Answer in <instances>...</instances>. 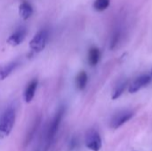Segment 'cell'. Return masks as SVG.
I'll return each mask as SVG.
<instances>
[{
    "label": "cell",
    "mask_w": 152,
    "mask_h": 151,
    "mask_svg": "<svg viewBox=\"0 0 152 151\" xmlns=\"http://www.w3.org/2000/svg\"><path fill=\"white\" fill-rule=\"evenodd\" d=\"M151 75H152V70H151Z\"/></svg>",
    "instance_id": "18"
},
{
    "label": "cell",
    "mask_w": 152,
    "mask_h": 151,
    "mask_svg": "<svg viewBox=\"0 0 152 151\" xmlns=\"http://www.w3.org/2000/svg\"><path fill=\"white\" fill-rule=\"evenodd\" d=\"M151 77L149 75H142V76L138 77L129 85V89H128L129 93H134L138 92L142 88L148 85L151 83Z\"/></svg>",
    "instance_id": "6"
},
{
    "label": "cell",
    "mask_w": 152,
    "mask_h": 151,
    "mask_svg": "<svg viewBox=\"0 0 152 151\" xmlns=\"http://www.w3.org/2000/svg\"><path fill=\"white\" fill-rule=\"evenodd\" d=\"M119 38H120V34H119V32H115L113 35H112V36H111V39H110V48L111 49H113L116 45H117V44L118 43V41H119Z\"/></svg>",
    "instance_id": "16"
},
{
    "label": "cell",
    "mask_w": 152,
    "mask_h": 151,
    "mask_svg": "<svg viewBox=\"0 0 152 151\" xmlns=\"http://www.w3.org/2000/svg\"><path fill=\"white\" fill-rule=\"evenodd\" d=\"M88 80L87 74L85 71H81L78 73V75L76 77V85L78 90H84L86 86Z\"/></svg>",
    "instance_id": "13"
},
{
    "label": "cell",
    "mask_w": 152,
    "mask_h": 151,
    "mask_svg": "<svg viewBox=\"0 0 152 151\" xmlns=\"http://www.w3.org/2000/svg\"><path fill=\"white\" fill-rule=\"evenodd\" d=\"M19 62L17 61H11L4 65H0V81L5 79L18 66Z\"/></svg>",
    "instance_id": "9"
},
{
    "label": "cell",
    "mask_w": 152,
    "mask_h": 151,
    "mask_svg": "<svg viewBox=\"0 0 152 151\" xmlns=\"http://www.w3.org/2000/svg\"><path fill=\"white\" fill-rule=\"evenodd\" d=\"M100 57H101L100 50L96 47H92L88 52V63L92 67L97 65V63L99 62Z\"/></svg>",
    "instance_id": "12"
},
{
    "label": "cell",
    "mask_w": 152,
    "mask_h": 151,
    "mask_svg": "<svg viewBox=\"0 0 152 151\" xmlns=\"http://www.w3.org/2000/svg\"><path fill=\"white\" fill-rule=\"evenodd\" d=\"M134 116V113L130 110H123L118 112L116 115L113 116L110 121V127L113 129H118V127L122 126L127 121H129Z\"/></svg>",
    "instance_id": "5"
},
{
    "label": "cell",
    "mask_w": 152,
    "mask_h": 151,
    "mask_svg": "<svg viewBox=\"0 0 152 151\" xmlns=\"http://www.w3.org/2000/svg\"><path fill=\"white\" fill-rule=\"evenodd\" d=\"M48 40V31L42 29L38 31L29 43L30 49L35 53H39L44 50Z\"/></svg>",
    "instance_id": "3"
},
{
    "label": "cell",
    "mask_w": 152,
    "mask_h": 151,
    "mask_svg": "<svg viewBox=\"0 0 152 151\" xmlns=\"http://www.w3.org/2000/svg\"><path fill=\"white\" fill-rule=\"evenodd\" d=\"M37 86V79L36 78L32 79L29 82V84L27 85L25 89V93H24V99L27 103H29L33 100L35 93H36Z\"/></svg>",
    "instance_id": "8"
},
{
    "label": "cell",
    "mask_w": 152,
    "mask_h": 151,
    "mask_svg": "<svg viewBox=\"0 0 152 151\" xmlns=\"http://www.w3.org/2000/svg\"><path fill=\"white\" fill-rule=\"evenodd\" d=\"M26 35H27L26 28L20 27L17 28V30L9 36V38L7 39V43L12 46H17L21 42H23V40L26 37Z\"/></svg>",
    "instance_id": "7"
},
{
    "label": "cell",
    "mask_w": 152,
    "mask_h": 151,
    "mask_svg": "<svg viewBox=\"0 0 152 151\" xmlns=\"http://www.w3.org/2000/svg\"><path fill=\"white\" fill-rule=\"evenodd\" d=\"M110 2V0H95L94 3V8L99 12L104 11L109 7Z\"/></svg>",
    "instance_id": "15"
},
{
    "label": "cell",
    "mask_w": 152,
    "mask_h": 151,
    "mask_svg": "<svg viewBox=\"0 0 152 151\" xmlns=\"http://www.w3.org/2000/svg\"><path fill=\"white\" fill-rule=\"evenodd\" d=\"M77 147V140L76 138H72L69 141V150L72 151L73 150H75Z\"/></svg>",
    "instance_id": "17"
},
{
    "label": "cell",
    "mask_w": 152,
    "mask_h": 151,
    "mask_svg": "<svg viewBox=\"0 0 152 151\" xmlns=\"http://www.w3.org/2000/svg\"><path fill=\"white\" fill-rule=\"evenodd\" d=\"M86 146L92 151H100L102 148V138L95 129H90L86 133Z\"/></svg>",
    "instance_id": "4"
},
{
    "label": "cell",
    "mask_w": 152,
    "mask_h": 151,
    "mask_svg": "<svg viewBox=\"0 0 152 151\" xmlns=\"http://www.w3.org/2000/svg\"><path fill=\"white\" fill-rule=\"evenodd\" d=\"M64 113H65V108L64 107H61L57 113L55 114L49 128H48V131L46 133V148L49 147V145L51 144V142H53V140L54 139L58 130H59V127H60V125L61 123V120L63 118V116H64Z\"/></svg>",
    "instance_id": "2"
},
{
    "label": "cell",
    "mask_w": 152,
    "mask_h": 151,
    "mask_svg": "<svg viewBox=\"0 0 152 151\" xmlns=\"http://www.w3.org/2000/svg\"><path fill=\"white\" fill-rule=\"evenodd\" d=\"M19 12L23 20H28L33 13V8L28 2L23 1L19 7Z\"/></svg>",
    "instance_id": "10"
},
{
    "label": "cell",
    "mask_w": 152,
    "mask_h": 151,
    "mask_svg": "<svg viewBox=\"0 0 152 151\" xmlns=\"http://www.w3.org/2000/svg\"><path fill=\"white\" fill-rule=\"evenodd\" d=\"M39 125H40V118L38 117L34 121V123L30 126V128H29V130H28V132L25 137V140H24V146L28 145L30 143V142L33 140V138H34L38 127H39Z\"/></svg>",
    "instance_id": "11"
},
{
    "label": "cell",
    "mask_w": 152,
    "mask_h": 151,
    "mask_svg": "<svg viewBox=\"0 0 152 151\" xmlns=\"http://www.w3.org/2000/svg\"><path fill=\"white\" fill-rule=\"evenodd\" d=\"M15 117V110L12 108H8L3 113L0 118V139H4L10 134L14 126Z\"/></svg>",
    "instance_id": "1"
},
{
    "label": "cell",
    "mask_w": 152,
    "mask_h": 151,
    "mask_svg": "<svg viewBox=\"0 0 152 151\" xmlns=\"http://www.w3.org/2000/svg\"><path fill=\"white\" fill-rule=\"evenodd\" d=\"M127 85V81L126 80H122L120 81L114 88L113 90V93H112V99L113 100H116L118 99V97H120L122 95V93H124L126 87Z\"/></svg>",
    "instance_id": "14"
}]
</instances>
